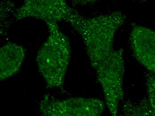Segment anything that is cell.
Returning <instances> with one entry per match:
<instances>
[{
	"instance_id": "1",
	"label": "cell",
	"mask_w": 155,
	"mask_h": 116,
	"mask_svg": "<svg viewBox=\"0 0 155 116\" xmlns=\"http://www.w3.org/2000/svg\"><path fill=\"white\" fill-rule=\"evenodd\" d=\"M126 18L124 14L119 11L87 18L74 8L66 22L82 38L91 64L95 69L115 51V35Z\"/></svg>"
},
{
	"instance_id": "2",
	"label": "cell",
	"mask_w": 155,
	"mask_h": 116,
	"mask_svg": "<svg viewBox=\"0 0 155 116\" xmlns=\"http://www.w3.org/2000/svg\"><path fill=\"white\" fill-rule=\"evenodd\" d=\"M46 24L49 36L38 52V68L47 88L62 89L71 59L69 39L60 31L57 23Z\"/></svg>"
},
{
	"instance_id": "3",
	"label": "cell",
	"mask_w": 155,
	"mask_h": 116,
	"mask_svg": "<svg viewBox=\"0 0 155 116\" xmlns=\"http://www.w3.org/2000/svg\"><path fill=\"white\" fill-rule=\"evenodd\" d=\"M124 51L122 48L115 50L94 69L103 89L106 105L112 116L118 114L119 105L124 97Z\"/></svg>"
},
{
	"instance_id": "4",
	"label": "cell",
	"mask_w": 155,
	"mask_h": 116,
	"mask_svg": "<svg viewBox=\"0 0 155 116\" xmlns=\"http://www.w3.org/2000/svg\"><path fill=\"white\" fill-rule=\"evenodd\" d=\"M106 106L104 101L96 98L58 99L46 94L40 103L39 111L45 116H99Z\"/></svg>"
},
{
	"instance_id": "5",
	"label": "cell",
	"mask_w": 155,
	"mask_h": 116,
	"mask_svg": "<svg viewBox=\"0 0 155 116\" xmlns=\"http://www.w3.org/2000/svg\"><path fill=\"white\" fill-rule=\"evenodd\" d=\"M73 9L66 0H25L14 17L16 20L31 18L57 23L66 22Z\"/></svg>"
},
{
	"instance_id": "6",
	"label": "cell",
	"mask_w": 155,
	"mask_h": 116,
	"mask_svg": "<svg viewBox=\"0 0 155 116\" xmlns=\"http://www.w3.org/2000/svg\"><path fill=\"white\" fill-rule=\"evenodd\" d=\"M130 43L134 57L151 73L155 74V31L145 26L132 25Z\"/></svg>"
},
{
	"instance_id": "7",
	"label": "cell",
	"mask_w": 155,
	"mask_h": 116,
	"mask_svg": "<svg viewBox=\"0 0 155 116\" xmlns=\"http://www.w3.org/2000/svg\"><path fill=\"white\" fill-rule=\"evenodd\" d=\"M25 55L22 46L8 42L0 50V80L10 78L18 72L22 66Z\"/></svg>"
},
{
	"instance_id": "8",
	"label": "cell",
	"mask_w": 155,
	"mask_h": 116,
	"mask_svg": "<svg viewBox=\"0 0 155 116\" xmlns=\"http://www.w3.org/2000/svg\"><path fill=\"white\" fill-rule=\"evenodd\" d=\"M147 98L138 102H132L129 107L132 116H155V74L146 75Z\"/></svg>"
},
{
	"instance_id": "9",
	"label": "cell",
	"mask_w": 155,
	"mask_h": 116,
	"mask_svg": "<svg viewBox=\"0 0 155 116\" xmlns=\"http://www.w3.org/2000/svg\"><path fill=\"white\" fill-rule=\"evenodd\" d=\"M73 4L78 6H87L96 3L99 0H71Z\"/></svg>"
},
{
	"instance_id": "10",
	"label": "cell",
	"mask_w": 155,
	"mask_h": 116,
	"mask_svg": "<svg viewBox=\"0 0 155 116\" xmlns=\"http://www.w3.org/2000/svg\"><path fill=\"white\" fill-rule=\"evenodd\" d=\"M140 1H147V0H140Z\"/></svg>"
}]
</instances>
